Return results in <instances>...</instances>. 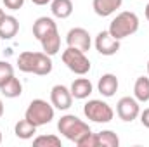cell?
Segmentation results:
<instances>
[{"label": "cell", "instance_id": "4fadbf2b", "mask_svg": "<svg viewBox=\"0 0 149 147\" xmlns=\"http://www.w3.org/2000/svg\"><path fill=\"white\" fill-rule=\"evenodd\" d=\"M54 30H57V24H56V21L52 17L42 16V17H38L37 21L33 23V37L37 38L38 42L45 35H49L50 31H54Z\"/></svg>", "mask_w": 149, "mask_h": 147}, {"label": "cell", "instance_id": "4316f807", "mask_svg": "<svg viewBox=\"0 0 149 147\" xmlns=\"http://www.w3.org/2000/svg\"><path fill=\"white\" fill-rule=\"evenodd\" d=\"M35 5H47V3H50L52 0H31Z\"/></svg>", "mask_w": 149, "mask_h": 147}, {"label": "cell", "instance_id": "2e32d148", "mask_svg": "<svg viewBox=\"0 0 149 147\" xmlns=\"http://www.w3.org/2000/svg\"><path fill=\"white\" fill-rule=\"evenodd\" d=\"M0 92H2V95L7 97V99H16V97H19V95L23 94V85H21L19 78H16V76L12 74L5 83L0 85Z\"/></svg>", "mask_w": 149, "mask_h": 147}, {"label": "cell", "instance_id": "83f0119b", "mask_svg": "<svg viewBox=\"0 0 149 147\" xmlns=\"http://www.w3.org/2000/svg\"><path fill=\"white\" fill-rule=\"evenodd\" d=\"M3 116V102H2V99H0V118Z\"/></svg>", "mask_w": 149, "mask_h": 147}, {"label": "cell", "instance_id": "8992f818", "mask_svg": "<svg viewBox=\"0 0 149 147\" xmlns=\"http://www.w3.org/2000/svg\"><path fill=\"white\" fill-rule=\"evenodd\" d=\"M61 59H63V62L66 64V68H68L70 71H73L74 74L83 76V74H87L90 71V61H88V57L85 55V52H81V50H78V49L68 47V49L63 52Z\"/></svg>", "mask_w": 149, "mask_h": 147}, {"label": "cell", "instance_id": "5bb4252c", "mask_svg": "<svg viewBox=\"0 0 149 147\" xmlns=\"http://www.w3.org/2000/svg\"><path fill=\"white\" fill-rule=\"evenodd\" d=\"M70 90H71L73 99H80V101H83V99H87V97L92 94L94 87H92V81H90L88 78H76L73 83H71Z\"/></svg>", "mask_w": 149, "mask_h": 147}, {"label": "cell", "instance_id": "7a4b0ae2", "mask_svg": "<svg viewBox=\"0 0 149 147\" xmlns=\"http://www.w3.org/2000/svg\"><path fill=\"white\" fill-rule=\"evenodd\" d=\"M139 30V16L135 12H130V10H123L120 12L109 24V33L116 40H123V38L130 37L134 33H137Z\"/></svg>", "mask_w": 149, "mask_h": 147}, {"label": "cell", "instance_id": "f1b7e54d", "mask_svg": "<svg viewBox=\"0 0 149 147\" xmlns=\"http://www.w3.org/2000/svg\"><path fill=\"white\" fill-rule=\"evenodd\" d=\"M5 16H7V14H5V12H3V10H2V9H0V23H2V21H3V17H5Z\"/></svg>", "mask_w": 149, "mask_h": 147}, {"label": "cell", "instance_id": "d4e9b609", "mask_svg": "<svg viewBox=\"0 0 149 147\" xmlns=\"http://www.w3.org/2000/svg\"><path fill=\"white\" fill-rule=\"evenodd\" d=\"M5 7L10 9V10H19L23 5H24V0H3Z\"/></svg>", "mask_w": 149, "mask_h": 147}, {"label": "cell", "instance_id": "484cf974", "mask_svg": "<svg viewBox=\"0 0 149 147\" xmlns=\"http://www.w3.org/2000/svg\"><path fill=\"white\" fill-rule=\"evenodd\" d=\"M139 116H141V123H142L146 128H149V107H146V109L142 111Z\"/></svg>", "mask_w": 149, "mask_h": 147}, {"label": "cell", "instance_id": "1f68e13d", "mask_svg": "<svg viewBox=\"0 0 149 147\" xmlns=\"http://www.w3.org/2000/svg\"><path fill=\"white\" fill-rule=\"evenodd\" d=\"M148 74H149V61H148Z\"/></svg>", "mask_w": 149, "mask_h": 147}, {"label": "cell", "instance_id": "cb8c5ba5", "mask_svg": "<svg viewBox=\"0 0 149 147\" xmlns=\"http://www.w3.org/2000/svg\"><path fill=\"white\" fill-rule=\"evenodd\" d=\"M14 74V66L7 61H0V85L5 83Z\"/></svg>", "mask_w": 149, "mask_h": 147}, {"label": "cell", "instance_id": "e0dca14e", "mask_svg": "<svg viewBox=\"0 0 149 147\" xmlns=\"http://www.w3.org/2000/svg\"><path fill=\"white\" fill-rule=\"evenodd\" d=\"M17 31H19V21L14 16H5L3 21L0 23V38L10 40L17 35Z\"/></svg>", "mask_w": 149, "mask_h": 147}, {"label": "cell", "instance_id": "ac0fdd59", "mask_svg": "<svg viewBox=\"0 0 149 147\" xmlns=\"http://www.w3.org/2000/svg\"><path fill=\"white\" fill-rule=\"evenodd\" d=\"M50 10H52L54 17L68 19L73 14V2L71 0H52L50 2Z\"/></svg>", "mask_w": 149, "mask_h": 147}, {"label": "cell", "instance_id": "9a60e30c", "mask_svg": "<svg viewBox=\"0 0 149 147\" xmlns=\"http://www.w3.org/2000/svg\"><path fill=\"white\" fill-rule=\"evenodd\" d=\"M40 43H42V49H43L45 54H49L50 57L56 55V54L59 52V49H61V37H59V31H57V30L50 31L49 35H45V37L40 40Z\"/></svg>", "mask_w": 149, "mask_h": 147}, {"label": "cell", "instance_id": "4dcf8cb0", "mask_svg": "<svg viewBox=\"0 0 149 147\" xmlns=\"http://www.w3.org/2000/svg\"><path fill=\"white\" fill-rule=\"evenodd\" d=\"M0 144H2V132H0Z\"/></svg>", "mask_w": 149, "mask_h": 147}, {"label": "cell", "instance_id": "52a82bcc", "mask_svg": "<svg viewBox=\"0 0 149 147\" xmlns=\"http://www.w3.org/2000/svg\"><path fill=\"white\" fill-rule=\"evenodd\" d=\"M116 114L121 121L132 123L134 119L139 118L141 114V106L135 97H121L116 104Z\"/></svg>", "mask_w": 149, "mask_h": 147}, {"label": "cell", "instance_id": "7402d4cb", "mask_svg": "<svg viewBox=\"0 0 149 147\" xmlns=\"http://www.w3.org/2000/svg\"><path fill=\"white\" fill-rule=\"evenodd\" d=\"M33 144L38 147H61V139L57 135H40L33 140Z\"/></svg>", "mask_w": 149, "mask_h": 147}, {"label": "cell", "instance_id": "44dd1931", "mask_svg": "<svg viewBox=\"0 0 149 147\" xmlns=\"http://www.w3.org/2000/svg\"><path fill=\"white\" fill-rule=\"evenodd\" d=\"M99 139V147H118L120 146V139L113 130H102L97 133Z\"/></svg>", "mask_w": 149, "mask_h": 147}, {"label": "cell", "instance_id": "30bf717a", "mask_svg": "<svg viewBox=\"0 0 149 147\" xmlns=\"http://www.w3.org/2000/svg\"><path fill=\"white\" fill-rule=\"evenodd\" d=\"M95 50L101 55H108V57L109 55H114L120 50V40H116L108 30L106 31H101L95 37Z\"/></svg>", "mask_w": 149, "mask_h": 147}, {"label": "cell", "instance_id": "d6986e66", "mask_svg": "<svg viewBox=\"0 0 149 147\" xmlns=\"http://www.w3.org/2000/svg\"><path fill=\"white\" fill-rule=\"evenodd\" d=\"M14 133H16L17 139L28 140V139H31V137L37 133V126H35L33 123H30V121L24 118V119H19V121L16 123V126H14Z\"/></svg>", "mask_w": 149, "mask_h": 147}, {"label": "cell", "instance_id": "277c9868", "mask_svg": "<svg viewBox=\"0 0 149 147\" xmlns=\"http://www.w3.org/2000/svg\"><path fill=\"white\" fill-rule=\"evenodd\" d=\"M24 118L30 123H33L37 128L43 126V125H49L54 119V106L43 99H33L30 102L26 112H24Z\"/></svg>", "mask_w": 149, "mask_h": 147}, {"label": "cell", "instance_id": "6da1fadb", "mask_svg": "<svg viewBox=\"0 0 149 147\" xmlns=\"http://www.w3.org/2000/svg\"><path fill=\"white\" fill-rule=\"evenodd\" d=\"M17 68L23 73H33L38 76H47L52 71V59L45 52L24 50L17 57Z\"/></svg>", "mask_w": 149, "mask_h": 147}, {"label": "cell", "instance_id": "5b68a950", "mask_svg": "<svg viewBox=\"0 0 149 147\" xmlns=\"http://www.w3.org/2000/svg\"><path fill=\"white\" fill-rule=\"evenodd\" d=\"M83 114L87 119L94 121V123H109L114 118V111L113 107L99 99H90L85 106H83Z\"/></svg>", "mask_w": 149, "mask_h": 147}, {"label": "cell", "instance_id": "ffe728a7", "mask_svg": "<svg viewBox=\"0 0 149 147\" xmlns=\"http://www.w3.org/2000/svg\"><path fill=\"white\" fill-rule=\"evenodd\" d=\"M134 97L139 102H148L149 101V76H141V78L135 80Z\"/></svg>", "mask_w": 149, "mask_h": 147}, {"label": "cell", "instance_id": "ba28073f", "mask_svg": "<svg viewBox=\"0 0 149 147\" xmlns=\"http://www.w3.org/2000/svg\"><path fill=\"white\" fill-rule=\"evenodd\" d=\"M66 43H68V47L78 49L81 52H88L92 40H90V35L85 28H71L66 35Z\"/></svg>", "mask_w": 149, "mask_h": 147}, {"label": "cell", "instance_id": "8fae6325", "mask_svg": "<svg viewBox=\"0 0 149 147\" xmlns=\"http://www.w3.org/2000/svg\"><path fill=\"white\" fill-rule=\"evenodd\" d=\"M123 0H92L94 12L101 17H108L121 7Z\"/></svg>", "mask_w": 149, "mask_h": 147}, {"label": "cell", "instance_id": "603a6c76", "mask_svg": "<svg viewBox=\"0 0 149 147\" xmlns=\"http://www.w3.org/2000/svg\"><path fill=\"white\" fill-rule=\"evenodd\" d=\"M78 147H99V139H97V133H87L83 135L78 142H76Z\"/></svg>", "mask_w": 149, "mask_h": 147}, {"label": "cell", "instance_id": "f546056e", "mask_svg": "<svg viewBox=\"0 0 149 147\" xmlns=\"http://www.w3.org/2000/svg\"><path fill=\"white\" fill-rule=\"evenodd\" d=\"M146 19L149 21V3L146 5Z\"/></svg>", "mask_w": 149, "mask_h": 147}, {"label": "cell", "instance_id": "7c38bea8", "mask_svg": "<svg viewBox=\"0 0 149 147\" xmlns=\"http://www.w3.org/2000/svg\"><path fill=\"white\" fill-rule=\"evenodd\" d=\"M118 78L113 73H106L99 78V83H97V90L102 97H113L118 90Z\"/></svg>", "mask_w": 149, "mask_h": 147}, {"label": "cell", "instance_id": "3957f363", "mask_svg": "<svg viewBox=\"0 0 149 147\" xmlns=\"http://www.w3.org/2000/svg\"><path fill=\"white\" fill-rule=\"evenodd\" d=\"M57 130H59V133L63 137H66L68 140H71L74 144L83 135H87V133L92 132L90 126L83 119H80L78 116H74V114H64V116H61V119L57 121Z\"/></svg>", "mask_w": 149, "mask_h": 147}, {"label": "cell", "instance_id": "9c48e42d", "mask_svg": "<svg viewBox=\"0 0 149 147\" xmlns=\"http://www.w3.org/2000/svg\"><path fill=\"white\" fill-rule=\"evenodd\" d=\"M50 102L56 109L59 111H66L71 107L73 104V95L71 90L64 85H54L50 90Z\"/></svg>", "mask_w": 149, "mask_h": 147}]
</instances>
